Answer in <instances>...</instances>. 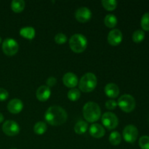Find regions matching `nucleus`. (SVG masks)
<instances>
[{"instance_id":"6","label":"nucleus","mask_w":149,"mask_h":149,"mask_svg":"<svg viewBox=\"0 0 149 149\" xmlns=\"http://www.w3.org/2000/svg\"><path fill=\"white\" fill-rule=\"evenodd\" d=\"M103 126L109 130L115 129L119 125V119L115 113L112 112H106L101 117Z\"/></svg>"},{"instance_id":"9","label":"nucleus","mask_w":149,"mask_h":149,"mask_svg":"<svg viewBox=\"0 0 149 149\" xmlns=\"http://www.w3.org/2000/svg\"><path fill=\"white\" fill-rule=\"evenodd\" d=\"M2 131L8 136H15L20 132V127L15 121L7 120L3 124Z\"/></svg>"},{"instance_id":"17","label":"nucleus","mask_w":149,"mask_h":149,"mask_svg":"<svg viewBox=\"0 0 149 149\" xmlns=\"http://www.w3.org/2000/svg\"><path fill=\"white\" fill-rule=\"evenodd\" d=\"M35 29L31 26H26V27L22 28L20 30V36L28 39H32L35 36Z\"/></svg>"},{"instance_id":"32","label":"nucleus","mask_w":149,"mask_h":149,"mask_svg":"<svg viewBox=\"0 0 149 149\" xmlns=\"http://www.w3.org/2000/svg\"><path fill=\"white\" fill-rule=\"evenodd\" d=\"M3 121H4V116H3L2 113H0V123H1Z\"/></svg>"},{"instance_id":"14","label":"nucleus","mask_w":149,"mask_h":149,"mask_svg":"<svg viewBox=\"0 0 149 149\" xmlns=\"http://www.w3.org/2000/svg\"><path fill=\"white\" fill-rule=\"evenodd\" d=\"M51 95V90L47 85H42L37 89L36 93V97L39 101L45 102L49 99Z\"/></svg>"},{"instance_id":"31","label":"nucleus","mask_w":149,"mask_h":149,"mask_svg":"<svg viewBox=\"0 0 149 149\" xmlns=\"http://www.w3.org/2000/svg\"><path fill=\"white\" fill-rule=\"evenodd\" d=\"M46 82H47V87H53V86L56 84L57 79L55 78V77H49L47 79Z\"/></svg>"},{"instance_id":"21","label":"nucleus","mask_w":149,"mask_h":149,"mask_svg":"<svg viewBox=\"0 0 149 149\" xmlns=\"http://www.w3.org/2000/svg\"><path fill=\"white\" fill-rule=\"evenodd\" d=\"M104 23L107 27L113 28L117 24V18L113 14H109L105 17Z\"/></svg>"},{"instance_id":"16","label":"nucleus","mask_w":149,"mask_h":149,"mask_svg":"<svg viewBox=\"0 0 149 149\" xmlns=\"http://www.w3.org/2000/svg\"><path fill=\"white\" fill-rule=\"evenodd\" d=\"M105 93L111 98H116L119 95V88L114 83H109L106 84L104 89Z\"/></svg>"},{"instance_id":"24","label":"nucleus","mask_w":149,"mask_h":149,"mask_svg":"<svg viewBox=\"0 0 149 149\" xmlns=\"http://www.w3.org/2000/svg\"><path fill=\"white\" fill-rule=\"evenodd\" d=\"M101 4L106 10L112 11L116 8L118 3L116 0H103L101 1Z\"/></svg>"},{"instance_id":"33","label":"nucleus","mask_w":149,"mask_h":149,"mask_svg":"<svg viewBox=\"0 0 149 149\" xmlns=\"http://www.w3.org/2000/svg\"><path fill=\"white\" fill-rule=\"evenodd\" d=\"M1 36H0V43H1Z\"/></svg>"},{"instance_id":"29","label":"nucleus","mask_w":149,"mask_h":149,"mask_svg":"<svg viewBox=\"0 0 149 149\" xmlns=\"http://www.w3.org/2000/svg\"><path fill=\"white\" fill-rule=\"evenodd\" d=\"M117 106V103L113 99H109L106 102V107L109 110H113Z\"/></svg>"},{"instance_id":"13","label":"nucleus","mask_w":149,"mask_h":149,"mask_svg":"<svg viewBox=\"0 0 149 149\" xmlns=\"http://www.w3.org/2000/svg\"><path fill=\"white\" fill-rule=\"evenodd\" d=\"M78 78L77 75L74 73L68 72L66 73L63 77V82L66 86L67 87L69 88H75L76 86L78 84Z\"/></svg>"},{"instance_id":"8","label":"nucleus","mask_w":149,"mask_h":149,"mask_svg":"<svg viewBox=\"0 0 149 149\" xmlns=\"http://www.w3.org/2000/svg\"><path fill=\"white\" fill-rule=\"evenodd\" d=\"M123 138L126 142L133 143L136 141L138 136V128L132 125H129L125 127L123 130Z\"/></svg>"},{"instance_id":"1","label":"nucleus","mask_w":149,"mask_h":149,"mask_svg":"<svg viewBox=\"0 0 149 149\" xmlns=\"http://www.w3.org/2000/svg\"><path fill=\"white\" fill-rule=\"evenodd\" d=\"M68 118L65 109L61 106H53L48 108L45 113V119L49 125L59 126L65 123Z\"/></svg>"},{"instance_id":"26","label":"nucleus","mask_w":149,"mask_h":149,"mask_svg":"<svg viewBox=\"0 0 149 149\" xmlns=\"http://www.w3.org/2000/svg\"><path fill=\"white\" fill-rule=\"evenodd\" d=\"M141 25L144 31H149V13H146L141 20Z\"/></svg>"},{"instance_id":"18","label":"nucleus","mask_w":149,"mask_h":149,"mask_svg":"<svg viewBox=\"0 0 149 149\" xmlns=\"http://www.w3.org/2000/svg\"><path fill=\"white\" fill-rule=\"evenodd\" d=\"M25 8V1L23 0H13L11 2V9L15 13H21Z\"/></svg>"},{"instance_id":"11","label":"nucleus","mask_w":149,"mask_h":149,"mask_svg":"<svg viewBox=\"0 0 149 149\" xmlns=\"http://www.w3.org/2000/svg\"><path fill=\"white\" fill-rule=\"evenodd\" d=\"M122 33L119 29H113L111 31L108 35V42L112 46H116L119 45L122 42Z\"/></svg>"},{"instance_id":"34","label":"nucleus","mask_w":149,"mask_h":149,"mask_svg":"<svg viewBox=\"0 0 149 149\" xmlns=\"http://www.w3.org/2000/svg\"><path fill=\"white\" fill-rule=\"evenodd\" d=\"M10 149H17V148H10Z\"/></svg>"},{"instance_id":"28","label":"nucleus","mask_w":149,"mask_h":149,"mask_svg":"<svg viewBox=\"0 0 149 149\" xmlns=\"http://www.w3.org/2000/svg\"><path fill=\"white\" fill-rule=\"evenodd\" d=\"M55 41L57 44H59V45H62L66 42L67 41V36H65L64 33H59L58 34L55 35Z\"/></svg>"},{"instance_id":"19","label":"nucleus","mask_w":149,"mask_h":149,"mask_svg":"<svg viewBox=\"0 0 149 149\" xmlns=\"http://www.w3.org/2000/svg\"><path fill=\"white\" fill-rule=\"evenodd\" d=\"M88 128V125L86 122L84 121H79L77 122V124L74 126V131L78 135H83L85 133Z\"/></svg>"},{"instance_id":"15","label":"nucleus","mask_w":149,"mask_h":149,"mask_svg":"<svg viewBox=\"0 0 149 149\" xmlns=\"http://www.w3.org/2000/svg\"><path fill=\"white\" fill-rule=\"evenodd\" d=\"M89 132L91 136H93V138H100L102 137H103L106 133V131L105 129L103 128V127L102 125H100V124L94 123L90 127V130H89Z\"/></svg>"},{"instance_id":"5","label":"nucleus","mask_w":149,"mask_h":149,"mask_svg":"<svg viewBox=\"0 0 149 149\" xmlns=\"http://www.w3.org/2000/svg\"><path fill=\"white\" fill-rule=\"evenodd\" d=\"M117 106L126 113H130L136 106V102L135 98L132 95L128 94H125L121 96L118 100Z\"/></svg>"},{"instance_id":"25","label":"nucleus","mask_w":149,"mask_h":149,"mask_svg":"<svg viewBox=\"0 0 149 149\" xmlns=\"http://www.w3.org/2000/svg\"><path fill=\"white\" fill-rule=\"evenodd\" d=\"M68 99L71 100V101H77L79 99L80 96H81V93L80 91L77 88H72L68 92Z\"/></svg>"},{"instance_id":"3","label":"nucleus","mask_w":149,"mask_h":149,"mask_svg":"<svg viewBox=\"0 0 149 149\" xmlns=\"http://www.w3.org/2000/svg\"><path fill=\"white\" fill-rule=\"evenodd\" d=\"M97 77L93 73H87L82 76L79 81V87L81 91L84 93H90L97 86Z\"/></svg>"},{"instance_id":"2","label":"nucleus","mask_w":149,"mask_h":149,"mask_svg":"<svg viewBox=\"0 0 149 149\" xmlns=\"http://www.w3.org/2000/svg\"><path fill=\"white\" fill-rule=\"evenodd\" d=\"M83 116L88 122H95L101 116V110L97 103L88 102L83 107Z\"/></svg>"},{"instance_id":"27","label":"nucleus","mask_w":149,"mask_h":149,"mask_svg":"<svg viewBox=\"0 0 149 149\" xmlns=\"http://www.w3.org/2000/svg\"><path fill=\"white\" fill-rule=\"evenodd\" d=\"M139 146L141 149H149V136L144 135L139 139Z\"/></svg>"},{"instance_id":"22","label":"nucleus","mask_w":149,"mask_h":149,"mask_svg":"<svg viewBox=\"0 0 149 149\" xmlns=\"http://www.w3.org/2000/svg\"><path fill=\"white\" fill-rule=\"evenodd\" d=\"M109 141L111 145L118 146L122 141V137H121L120 133L117 131L112 132L109 135Z\"/></svg>"},{"instance_id":"4","label":"nucleus","mask_w":149,"mask_h":149,"mask_svg":"<svg viewBox=\"0 0 149 149\" xmlns=\"http://www.w3.org/2000/svg\"><path fill=\"white\" fill-rule=\"evenodd\" d=\"M69 46L76 53L83 52L87 46V38L81 33H75L70 38Z\"/></svg>"},{"instance_id":"12","label":"nucleus","mask_w":149,"mask_h":149,"mask_svg":"<svg viewBox=\"0 0 149 149\" xmlns=\"http://www.w3.org/2000/svg\"><path fill=\"white\" fill-rule=\"evenodd\" d=\"M23 103L20 99L14 98L12 99L7 104V109L12 113H18L23 110Z\"/></svg>"},{"instance_id":"10","label":"nucleus","mask_w":149,"mask_h":149,"mask_svg":"<svg viewBox=\"0 0 149 149\" xmlns=\"http://www.w3.org/2000/svg\"><path fill=\"white\" fill-rule=\"evenodd\" d=\"M76 19L80 23H86L90 20L92 17V12L86 7H79L75 13Z\"/></svg>"},{"instance_id":"7","label":"nucleus","mask_w":149,"mask_h":149,"mask_svg":"<svg viewBox=\"0 0 149 149\" xmlns=\"http://www.w3.org/2000/svg\"><path fill=\"white\" fill-rule=\"evenodd\" d=\"M19 49L18 43L12 38H7L4 39L2 43V50L5 55L8 56H13L15 55Z\"/></svg>"},{"instance_id":"20","label":"nucleus","mask_w":149,"mask_h":149,"mask_svg":"<svg viewBox=\"0 0 149 149\" xmlns=\"http://www.w3.org/2000/svg\"><path fill=\"white\" fill-rule=\"evenodd\" d=\"M47 129L46 123L44 122H38L33 126V131L36 135H43Z\"/></svg>"},{"instance_id":"23","label":"nucleus","mask_w":149,"mask_h":149,"mask_svg":"<svg viewBox=\"0 0 149 149\" xmlns=\"http://www.w3.org/2000/svg\"><path fill=\"white\" fill-rule=\"evenodd\" d=\"M145 39V32L141 29L136 30L132 34V40L135 43H141Z\"/></svg>"},{"instance_id":"30","label":"nucleus","mask_w":149,"mask_h":149,"mask_svg":"<svg viewBox=\"0 0 149 149\" xmlns=\"http://www.w3.org/2000/svg\"><path fill=\"white\" fill-rule=\"evenodd\" d=\"M9 97V93L5 89L0 88V101H4Z\"/></svg>"}]
</instances>
